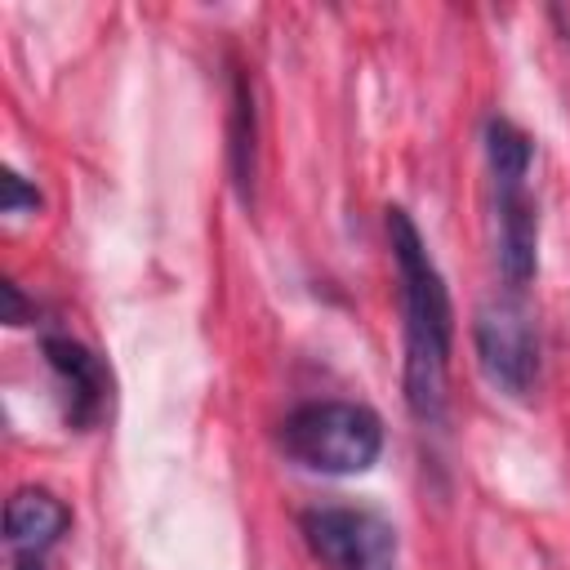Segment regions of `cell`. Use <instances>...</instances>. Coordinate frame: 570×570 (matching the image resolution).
<instances>
[{
  "mask_svg": "<svg viewBox=\"0 0 570 570\" xmlns=\"http://www.w3.org/2000/svg\"><path fill=\"white\" fill-rule=\"evenodd\" d=\"M13 570H45V557H36V552H22Z\"/></svg>",
  "mask_w": 570,
  "mask_h": 570,
  "instance_id": "cell-12",
  "label": "cell"
},
{
  "mask_svg": "<svg viewBox=\"0 0 570 570\" xmlns=\"http://www.w3.org/2000/svg\"><path fill=\"white\" fill-rule=\"evenodd\" d=\"M71 525V512L58 494L40 490V485H22L13 490V499L4 503V539L9 548L22 557V552H36L45 557Z\"/></svg>",
  "mask_w": 570,
  "mask_h": 570,
  "instance_id": "cell-7",
  "label": "cell"
},
{
  "mask_svg": "<svg viewBox=\"0 0 570 570\" xmlns=\"http://www.w3.org/2000/svg\"><path fill=\"white\" fill-rule=\"evenodd\" d=\"M298 534L325 570H396V530L370 508H307L298 517Z\"/></svg>",
  "mask_w": 570,
  "mask_h": 570,
  "instance_id": "cell-3",
  "label": "cell"
},
{
  "mask_svg": "<svg viewBox=\"0 0 570 570\" xmlns=\"http://www.w3.org/2000/svg\"><path fill=\"white\" fill-rule=\"evenodd\" d=\"M472 347L481 374L508 392L530 396L539 383V325L521 298H490L472 316Z\"/></svg>",
  "mask_w": 570,
  "mask_h": 570,
  "instance_id": "cell-4",
  "label": "cell"
},
{
  "mask_svg": "<svg viewBox=\"0 0 570 570\" xmlns=\"http://www.w3.org/2000/svg\"><path fill=\"white\" fill-rule=\"evenodd\" d=\"M0 191H4V196H0V209L13 214V218H18V214H36V205H40V191L27 187L22 174H13V169L0 174Z\"/></svg>",
  "mask_w": 570,
  "mask_h": 570,
  "instance_id": "cell-10",
  "label": "cell"
},
{
  "mask_svg": "<svg viewBox=\"0 0 570 570\" xmlns=\"http://www.w3.org/2000/svg\"><path fill=\"white\" fill-rule=\"evenodd\" d=\"M227 151H232V183L245 205H254V178H258V125H254V94L245 71L232 76V125H227Z\"/></svg>",
  "mask_w": 570,
  "mask_h": 570,
  "instance_id": "cell-8",
  "label": "cell"
},
{
  "mask_svg": "<svg viewBox=\"0 0 570 570\" xmlns=\"http://www.w3.org/2000/svg\"><path fill=\"white\" fill-rule=\"evenodd\" d=\"M485 160H490L494 187H521L530 174V160H534V142L508 116H490L485 120Z\"/></svg>",
  "mask_w": 570,
  "mask_h": 570,
  "instance_id": "cell-9",
  "label": "cell"
},
{
  "mask_svg": "<svg viewBox=\"0 0 570 570\" xmlns=\"http://www.w3.org/2000/svg\"><path fill=\"white\" fill-rule=\"evenodd\" d=\"M387 245L401 281V312H405V365H401V392L419 423H441L445 414V383H450V343H454V307L450 289L414 227V218L401 205H387Z\"/></svg>",
  "mask_w": 570,
  "mask_h": 570,
  "instance_id": "cell-1",
  "label": "cell"
},
{
  "mask_svg": "<svg viewBox=\"0 0 570 570\" xmlns=\"http://www.w3.org/2000/svg\"><path fill=\"white\" fill-rule=\"evenodd\" d=\"M40 347H45L49 370L67 387V423L71 428H94L111 405V370H107V361L94 347H85L80 338H71V334H45Z\"/></svg>",
  "mask_w": 570,
  "mask_h": 570,
  "instance_id": "cell-5",
  "label": "cell"
},
{
  "mask_svg": "<svg viewBox=\"0 0 570 570\" xmlns=\"http://www.w3.org/2000/svg\"><path fill=\"white\" fill-rule=\"evenodd\" d=\"M0 294H4V321H9V325H22V321H27V298H22V289H18L13 281H4Z\"/></svg>",
  "mask_w": 570,
  "mask_h": 570,
  "instance_id": "cell-11",
  "label": "cell"
},
{
  "mask_svg": "<svg viewBox=\"0 0 570 570\" xmlns=\"http://www.w3.org/2000/svg\"><path fill=\"white\" fill-rule=\"evenodd\" d=\"M499 200V272L512 289H525L539 267V205L521 187H494Z\"/></svg>",
  "mask_w": 570,
  "mask_h": 570,
  "instance_id": "cell-6",
  "label": "cell"
},
{
  "mask_svg": "<svg viewBox=\"0 0 570 570\" xmlns=\"http://www.w3.org/2000/svg\"><path fill=\"white\" fill-rule=\"evenodd\" d=\"M281 450L307 472L356 476L370 472L383 454V419L356 401H307L285 414Z\"/></svg>",
  "mask_w": 570,
  "mask_h": 570,
  "instance_id": "cell-2",
  "label": "cell"
}]
</instances>
